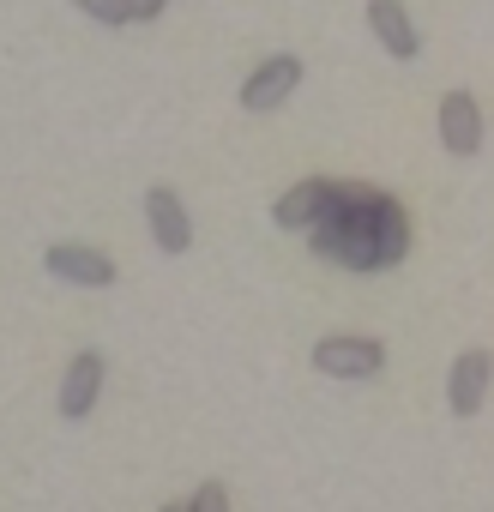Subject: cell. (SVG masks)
<instances>
[{
    "instance_id": "30bf717a",
    "label": "cell",
    "mask_w": 494,
    "mask_h": 512,
    "mask_svg": "<svg viewBox=\"0 0 494 512\" xmlns=\"http://www.w3.org/2000/svg\"><path fill=\"white\" fill-rule=\"evenodd\" d=\"M320 205H326V181H296L278 205H272V217H278V229H314V217H320Z\"/></svg>"
},
{
    "instance_id": "8992f818",
    "label": "cell",
    "mask_w": 494,
    "mask_h": 512,
    "mask_svg": "<svg viewBox=\"0 0 494 512\" xmlns=\"http://www.w3.org/2000/svg\"><path fill=\"white\" fill-rule=\"evenodd\" d=\"M145 217H151V241L163 253H187L193 247V217H187V205H181L175 187H151L145 193Z\"/></svg>"
},
{
    "instance_id": "8fae6325",
    "label": "cell",
    "mask_w": 494,
    "mask_h": 512,
    "mask_svg": "<svg viewBox=\"0 0 494 512\" xmlns=\"http://www.w3.org/2000/svg\"><path fill=\"white\" fill-rule=\"evenodd\" d=\"M187 512H229V488L223 482H199L193 500H187Z\"/></svg>"
},
{
    "instance_id": "52a82bcc",
    "label": "cell",
    "mask_w": 494,
    "mask_h": 512,
    "mask_svg": "<svg viewBox=\"0 0 494 512\" xmlns=\"http://www.w3.org/2000/svg\"><path fill=\"white\" fill-rule=\"evenodd\" d=\"M488 380H494V356H488V350H464V356L452 362V374H446V404H452V416H476L482 398H488Z\"/></svg>"
},
{
    "instance_id": "277c9868",
    "label": "cell",
    "mask_w": 494,
    "mask_h": 512,
    "mask_svg": "<svg viewBox=\"0 0 494 512\" xmlns=\"http://www.w3.org/2000/svg\"><path fill=\"white\" fill-rule=\"evenodd\" d=\"M296 85H302V61H296V55H272L260 73H247V85H241V109H247V115H272L278 103H290Z\"/></svg>"
},
{
    "instance_id": "5bb4252c",
    "label": "cell",
    "mask_w": 494,
    "mask_h": 512,
    "mask_svg": "<svg viewBox=\"0 0 494 512\" xmlns=\"http://www.w3.org/2000/svg\"><path fill=\"white\" fill-rule=\"evenodd\" d=\"M157 512H187V500H169V506H157Z\"/></svg>"
},
{
    "instance_id": "ba28073f",
    "label": "cell",
    "mask_w": 494,
    "mask_h": 512,
    "mask_svg": "<svg viewBox=\"0 0 494 512\" xmlns=\"http://www.w3.org/2000/svg\"><path fill=\"white\" fill-rule=\"evenodd\" d=\"M440 145H446L452 157H476V151H482V109H476L470 91L440 97Z\"/></svg>"
},
{
    "instance_id": "7c38bea8",
    "label": "cell",
    "mask_w": 494,
    "mask_h": 512,
    "mask_svg": "<svg viewBox=\"0 0 494 512\" xmlns=\"http://www.w3.org/2000/svg\"><path fill=\"white\" fill-rule=\"evenodd\" d=\"M73 7L91 13L97 25H127V19H121V0H73Z\"/></svg>"
},
{
    "instance_id": "4fadbf2b",
    "label": "cell",
    "mask_w": 494,
    "mask_h": 512,
    "mask_svg": "<svg viewBox=\"0 0 494 512\" xmlns=\"http://www.w3.org/2000/svg\"><path fill=\"white\" fill-rule=\"evenodd\" d=\"M163 13V0H121V19L127 25H145V19H157Z\"/></svg>"
},
{
    "instance_id": "6da1fadb",
    "label": "cell",
    "mask_w": 494,
    "mask_h": 512,
    "mask_svg": "<svg viewBox=\"0 0 494 512\" xmlns=\"http://www.w3.org/2000/svg\"><path fill=\"white\" fill-rule=\"evenodd\" d=\"M308 235H314V253L344 260L350 272H386L410 253L404 205L380 187H350V181H326V205Z\"/></svg>"
},
{
    "instance_id": "9c48e42d",
    "label": "cell",
    "mask_w": 494,
    "mask_h": 512,
    "mask_svg": "<svg viewBox=\"0 0 494 512\" xmlns=\"http://www.w3.org/2000/svg\"><path fill=\"white\" fill-rule=\"evenodd\" d=\"M368 25H374L380 49H386L392 61H416V55H422V31L410 25L404 0H368Z\"/></svg>"
},
{
    "instance_id": "5b68a950",
    "label": "cell",
    "mask_w": 494,
    "mask_h": 512,
    "mask_svg": "<svg viewBox=\"0 0 494 512\" xmlns=\"http://www.w3.org/2000/svg\"><path fill=\"white\" fill-rule=\"evenodd\" d=\"M103 356L97 350H79L73 362H67V374H61V416L67 422H85L91 410H97V398H103Z\"/></svg>"
},
{
    "instance_id": "3957f363",
    "label": "cell",
    "mask_w": 494,
    "mask_h": 512,
    "mask_svg": "<svg viewBox=\"0 0 494 512\" xmlns=\"http://www.w3.org/2000/svg\"><path fill=\"white\" fill-rule=\"evenodd\" d=\"M43 266L61 278V284H85V290H109L121 272H115V260L103 247H85V241H55L49 253H43Z\"/></svg>"
},
{
    "instance_id": "7a4b0ae2",
    "label": "cell",
    "mask_w": 494,
    "mask_h": 512,
    "mask_svg": "<svg viewBox=\"0 0 494 512\" xmlns=\"http://www.w3.org/2000/svg\"><path fill=\"white\" fill-rule=\"evenodd\" d=\"M314 368L332 374V380H374L386 368V344L380 338H320L314 344Z\"/></svg>"
}]
</instances>
